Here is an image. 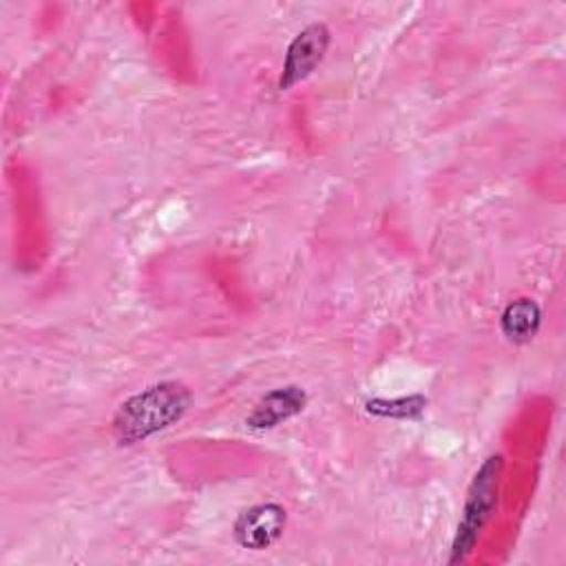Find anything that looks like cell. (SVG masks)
<instances>
[{"instance_id": "obj_5", "label": "cell", "mask_w": 566, "mask_h": 566, "mask_svg": "<svg viewBox=\"0 0 566 566\" xmlns=\"http://www.w3.org/2000/svg\"><path fill=\"white\" fill-rule=\"evenodd\" d=\"M307 405V394L298 385H285L268 391L254 409L245 416V424L250 429H274L296 413H301Z\"/></svg>"}, {"instance_id": "obj_3", "label": "cell", "mask_w": 566, "mask_h": 566, "mask_svg": "<svg viewBox=\"0 0 566 566\" xmlns=\"http://www.w3.org/2000/svg\"><path fill=\"white\" fill-rule=\"evenodd\" d=\"M329 29L323 22H312L301 29L287 44L283 71L279 77V91H287L314 73L323 62L329 46Z\"/></svg>"}, {"instance_id": "obj_6", "label": "cell", "mask_w": 566, "mask_h": 566, "mask_svg": "<svg viewBox=\"0 0 566 566\" xmlns=\"http://www.w3.org/2000/svg\"><path fill=\"white\" fill-rule=\"evenodd\" d=\"M542 325V310L533 298H515L500 314V329L511 343H528Z\"/></svg>"}, {"instance_id": "obj_7", "label": "cell", "mask_w": 566, "mask_h": 566, "mask_svg": "<svg viewBox=\"0 0 566 566\" xmlns=\"http://www.w3.org/2000/svg\"><path fill=\"white\" fill-rule=\"evenodd\" d=\"M367 413L378 418H394V420H413L420 418L427 409V398L422 394L398 396V398H371L365 402Z\"/></svg>"}, {"instance_id": "obj_1", "label": "cell", "mask_w": 566, "mask_h": 566, "mask_svg": "<svg viewBox=\"0 0 566 566\" xmlns=\"http://www.w3.org/2000/svg\"><path fill=\"white\" fill-rule=\"evenodd\" d=\"M192 405L184 382L161 380L126 398L113 418V433L119 444H137L172 427Z\"/></svg>"}, {"instance_id": "obj_4", "label": "cell", "mask_w": 566, "mask_h": 566, "mask_svg": "<svg viewBox=\"0 0 566 566\" xmlns=\"http://www.w3.org/2000/svg\"><path fill=\"white\" fill-rule=\"evenodd\" d=\"M287 513L276 502H261L245 509L234 522V539L239 546L248 551H265L270 548L285 528Z\"/></svg>"}, {"instance_id": "obj_2", "label": "cell", "mask_w": 566, "mask_h": 566, "mask_svg": "<svg viewBox=\"0 0 566 566\" xmlns=\"http://www.w3.org/2000/svg\"><path fill=\"white\" fill-rule=\"evenodd\" d=\"M504 458L500 453L489 455L478 471L471 478V484L467 489V500L462 509V517L458 522L455 537L451 542V557L449 564L462 562L480 539V533L495 509L497 502V486H500V475H502Z\"/></svg>"}]
</instances>
